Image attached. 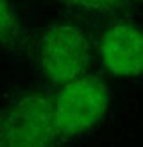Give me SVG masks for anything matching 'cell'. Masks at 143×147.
Masks as SVG:
<instances>
[{
  "label": "cell",
  "instance_id": "1",
  "mask_svg": "<svg viewBox=\"0 0 143 147\" xmlns=\"http://www.w3.org/2000/svg\"><path fill=\"white\" fill-rule=\"evenodd\" d=\"M109 90L98 77L86 76L64 84L54 100V129L64 138L88 131L106 115Z\"/></svg>",
  "mask_w": 143,
  "mask_h": 147
},
{
  "label": "cell",
  "instance_id": "2",
  "mask_svg": "<svg viewBox=\"0 0 143 147\" xmlns=\"http://www.w3.org/2000/svg\"><path fill=\"white\" fill-rule=\"evenodd\" d=\"M4 147H50L55 135L54 102L25 93L11 102L4 120Z\"/></svg>",
  "mask_w": 143,
  "mask_h": 147
},
{
  "label": "cell",
  "instance_id": "3",
  "mask_svg": "<svg viewBox=\"0 0 143 147\" xmlns=\"http://www.w3.org/2000/svg\"><path fill=\"white\" fill-rule=\"evenodd\" d=\"M86 36L75 25H50L41 38L39 61L43 74L54 83L68 84L81 79L88 67Z\"/></svg>",
  "mask_w": 143,
  "mask_h": 147
},
{
  "label": "cell",
  "instance_id": "4",
  "mask_svg": "<svg viewBox=\"0 0 143 147\" xmlns=\"http://www.w3.org/2000/svg\"><path fill=\"white\" fill-rule=\"evenodd\" d=\"M100 56L106 68L116 76L143 74V31L131 24L109 27L100 40Z\"/></svg>",
  "mask_w": 143,
  "mask_h": 147
},
{
  "label": "cell",
  "instance_id": "5",
  "mask_svg": "<svg viewBox=\"0 0 143 147\" xmlns=\"http://www.w3.org/2000/svg\"><path fill=\"white\" fill-rule=\"evenodd\" d=\"M14 25H16V20H14L9 0H0V41L13 34Z\"/></svg>",
  "mask_w": 143,
  "mask_h": 147
},
{
  "label": "cell",
  "instance_id": "6",
  "mask_svg": "<svg viewBox=\"0 0 143 147\" xmlns=\"http://www.w3.org/2000/svg\"><path fill=\"white\" fill-rule=\"evenodd\" d=\"M74 5L81 7L86 11H98V13H111L116 7H120V4L124 0H70Z\"/></svg>",
  "mask_w": 143,
  "mask_h": 147
},
{
  "label": "cell",
  "instance_id": "7",
  "mask_svg": "<svg viewBox=\"0 0 143 147\" xmlns=\"http://www.w3.org/2000/svg\"><path fill=\"white\" fill-rule=\"evenodd\" d=\"M0 147H4V129L0 126Z\"/></svg>",
  "mask_w": 143,
  "mask_h": 147
}]
</instances>
